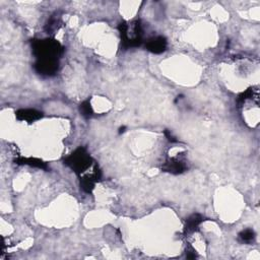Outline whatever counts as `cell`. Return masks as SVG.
Segmentation results:
<instances>
[{
	"label": "cell",
	"instance_id": "5b68a950",
	"mask_svg": "<svg viewBox=\"0 0 260 260\" xmlns=\"http://www.w3.org/2000/svg\"><path fill=\"white\" fill-rule=\"evenodd\" d=\"M100 178H101V171L97 164L90 173H87L82 177H80L81 188L86 193H91L94 189V186H96Z\"/></svg>",
	"mask_w": 260,
	"mask_h": 260
},
{
	"label": "cell",
	"instance_id": "6da1fadb",
	"mask_svg": "<svg viewBox=\"0 0 260 260\" xmlns=\"http://www.w3.org/2000/svg\"><path fill=\"white\" fill-rule=\"evenodd\" d=\"M33 54L39 59H57L61 57L64 52L62 45L55 39H35L32 41Z\"/></svg>",
	"mask_w": 260,
	"mask_h": 260
},
{
	"label": "cell",
	"instance_id": "277c9868",
	"mask_svg": "<svg viewBox=\"0 0 260 260\" xmlns=\"http://www.w3.org/2000/svg\"><path fill=\"white\" fill-rule=\"evenodd\" d=\"M35 72L42 77H54L59 70V60L39 59L34 64Z\"/></svg>",
	"mask_w": 260,
	"mask_h": 260
},
{
	"label": "cell",
	"instance_id": "9c48e42d",
	"mask_svg": "<svg viewBox=\"0 0 260 260\" xmlns=\"http://www.w3.org/2000/svg\"><path fill=\"white\" fill-rule=\"evenodd\" d=\"M203 222H204V218L200 214H193L191 216H189L185 221V226H184V230H183L184 235L187 236V235H190V234L197 232L199 229V226Z\"/></svg>",
	"mask_w": 260,
	"mask_h": 260
},
{
	"label": "cell",
	"instance_id": "4fadbf2b",
	"mask_svg": "<svg viewBox=\"0 0 260 260\" xmlns=\"http://www.w3.org/2000/svg\"><path fill=\"white\" fill-rule=\"evenodd\" d=\"M80 112L82 113V115L86 118H89L92 116L93 114V110L92 107L90 105V100L87 99L86 101H84L81 105H80Z\"/></svg>",
	"mask_w": 260,
	"mask_h": 260
},
{
	"label": "cell",
	"instance_id": "7c38bea8",
	"mask_svg": "<svg viewBox=\"0 0 260 260\" xmlns=\"http://www.w3.org/2000/svg\"><path fill=\"white\" fill-rule=\"evenodd\" d=\"M256 238L255 232L252 229H245L241 231L238 235V239L243 244H251L254 243Z\"/></svg>",
	"mask_w": 260,
	"mask_h": 260
},
{
	"label": "cell",
	"instance_id": "8fae6325",
	"mask_svg": "<svg viewBox=\"0 0 260 260\" xmlns=\"http://www.w3.org/2000/svg\"><path fill=\"white\" fill-rule=\"evenodd\" d=\"M61 26V17L55 12L51 17L48 19V22L46 23L45 26V31L48 34H52L55 31H57Z\"/></svg>",
	"mask_w": 260,
	"mask_h": 260
},
{
	"label": "cell",
	"instance_id": "ba28073f",
	"mask_svg": "<svg viewBox=\"0 0 260 260\" xmlns=\"http://www.w3.org/2000/svg\"><path fill=\"white\" fill-rule=\"evenodd\" d=\"M15 117L19 121L33 123L41 119L43 117V113L36 109H19L15 112Z\"/></svg>",
	"mask_w": 260,
	"mask_h": 260
},
{
	"label": "cell",
	"instance_id": "52a82bcc",
	"mask_svg": "<svg viewBox=\"0 0 260 260\" xmlns=\"http://www.w3.org/2000/svg\"><path fill=\"white\" fill-rule=\"evenodd\" d=\"M146 47L150 52L154 54H161L167 50L168 42L164 36H156L147 41Z\"/></svg>",
	"mask_w": 260,
	"mask_h": 260
},
{
	"label": "cell",
	"instance_id": "3957f363",
	"mask_svg": "<svg viewBox=\"0 0 260 260\" xmlns=\"http://www.w3.org/2000/svg\"><path fill=\"white\" fill-rule=\"evenodd\" d=\"M118 30H119L120 33L121 46L123 47L124 50L136 48V47H139L143 44L144 30L139 19L134 20L130 26L126 21H122L118 26Z\"/></svg>",
	"mask_w": 260,
	"mask_h": 260
},
{
	"label": "cell",
	"instance_id": "7a4b0ae2",
	"mask_svg": "<svg viewBox=\"0 0 260 260\" xmlns=\"http://www.w3.org/2000/svg\"><path fill=\"white\" fill-rule=\"evenodd\" d=\"M64 164L79 177H82L96 165V162L93 161L86 148L80 147L64 159Z\"/></svg>",
	"mask_w": 260,
	"mask_h": 260
},
{
	"label": "cell",
	"instance_id": "8992f818",
	"mask_svg": "<svg viewBox=\"0 0 260 260\" xmlns=\"http://www.w3.org/2000/svg\"><path fill=\"white\" fill-rule=\"evenodd\" d=\"M162 169L164 172H168L173 175H178L184 173L187 170V164L185 160L179 157L178 155L176 157L168 159L166 162H165Z\"/></svg>",
	"mask_w": 260,
	"mask_h": 260
},
{
	"label": "cell",
	"instance_id": "9a60e30c",
	"mask_svg": "<svg viewBox=\"0 0 260 260\" xmlns=\"http://www.w3.org/2000/svg\"><path fill=\"white\" fill-rule=\"evenodd\" d=\"M165 135H166L167 139L170 141V143H177V141H178V140L171 134V132L168 131V130L165 131Z\"/></svg>",
	"mask_w": 260,
	"mask_h": 260
},
{
	"label": "cell",
	"instance_id": "30bf717a",
	"mask_svg": "<svg viewBox=\"0 0 260 260\" xmlns=\"http://www.w3.org/2000/svg\"><path fill=\"white\" fill-rule=\"evenodd\" d=\"M14 162L17 165H27V166L42 169L45 171L48 170V165L37 158H18Z\"/></svg>",
	"mask_w": 260,
	"mask_h": 260
},
{
	"label": "cell",
	"instance_id": "5bb4252c",
	"mask_svg": "<svg viewBox=\"0 0 260 260\" xmlns=\"http://www.w3.org/2000/svg\"><path fill=\"white\" fill-rule=\"evenodd\" d=\"M186 257L187 258H190V259H193V258H196L197 257V254H196V251L193 249V247H190L189 246L186 250Z\"/></svg>",
	"mask_w": 260,
	"mask_h": 260
}]
</instances>
